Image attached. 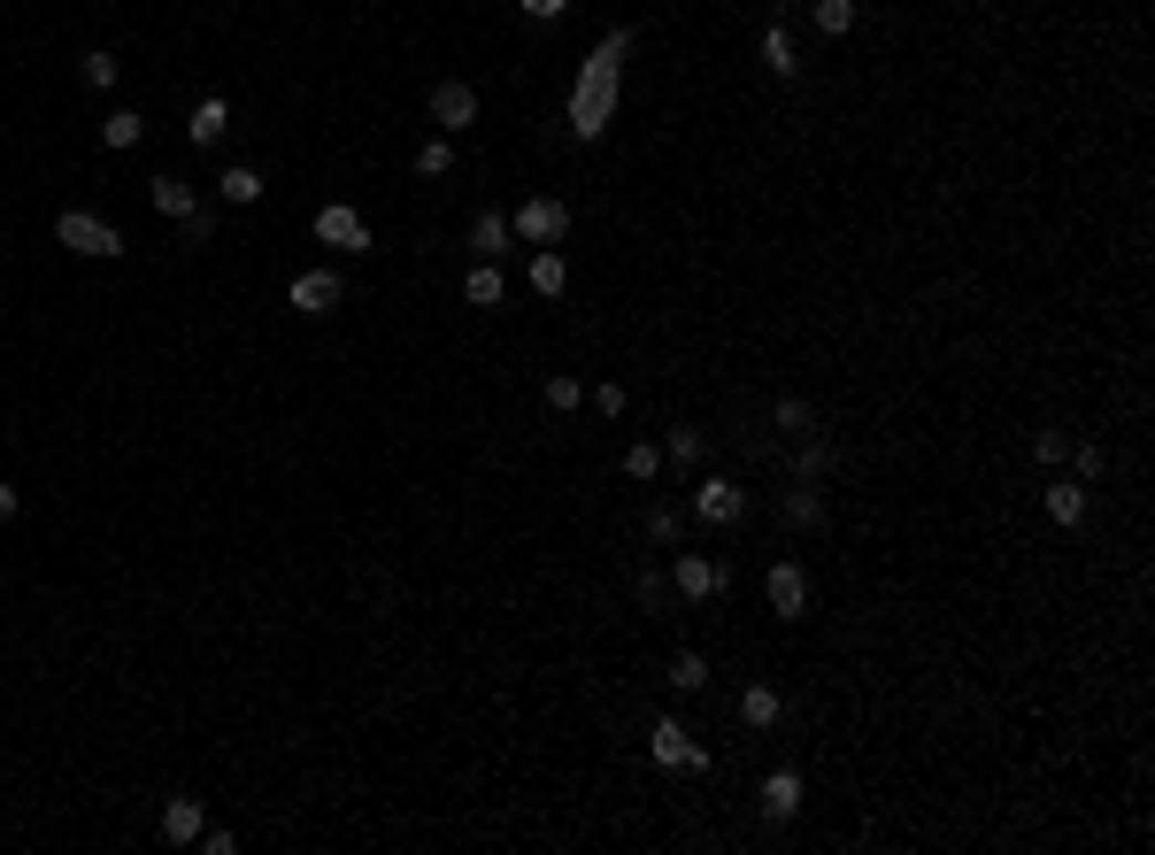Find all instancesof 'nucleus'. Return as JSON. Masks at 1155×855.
<instances>
[{
    "instance_id": "nucleus-1",
    "label": "nucleus",
    "mask_w": 1155,
    "mask_h": 855,
    "mask_svg": "<svg viewBox=\"0 0 1155 855\" xmlns=\"http://www.w3.org/2000/svg\"><path fill=\"white\" fill-rule=\"evenodd\" d=\"M625 54H632V31H609V39H594V54L578 62L570 116H563L570 140H601V132H609V116H617V85H625Z\"/></svg>"
},
{
    "instance_id": "nucleus-2",
    "label": "nucleus",
    "mask_w": 1155,
    "mask_h": 855,
    "mask_svg": "<svg viewBox=\"0 0 1155 855\" xmlns=\"http://www.w3.org/2000/svg\"><path fill=\"white\" fill-rule=\"evenodd\" d=\"M54 239L70 247V255H93V262H109V255H124V231H109L93 208H62L54 216Z\"/></svg>"
},
{
    "instance_id": "nucleus-3",
    "label": "nucleus",
    "mask_w": 1155,
    "mask_h": 855,
    "mask_svg": "<svg viewBox=\"0 0 1155 855\" xmlns=\"http://www.w3.org/2000/svg\"><path fill=\"white\" fill-rule=\"evenodd\" d=\"M524 247H555L563 231H570V200H555V193H532L524 208H516V224H508Z\"/></svg>"
},
{
    "instance_id": "nucleus-4",
    "label": "nucleus",
    "mask_w": 1155,
    "mask_h": 855,
    "mask_svg": "<svg viewBox=\"0 0 1155 855\" xmlns=\"http://www.w3.org/2000/svg\"><path fill=\"white\" fill-rule=\"evenodd\" d=\"M648 755H656L662 771H709V748H701L678 717H662L656 732H648Z\"/></svg>"
},
{
    "instance_id": "nucleus-5",
    "label": "nucleus",
    "mask_w": 1155,
    "mask_h": 855,
    "mask_svg": "<svg viewBox=\"0 0 1155 855\" xmlns=\"http://www.w3.org/2000/svg\"><path fill=\"white\" fill-rule=\"evenodd\" d=\"M763 594H771V617H786V625H794V617L809 609V570H802V563H771Z\"/></svg>"
},
{
    "instance_id": "nucleus-6",
    "label": "nucleus",
    "mask_w": 1155,
    "mask_h": 855,
    "mask_svg": "<svg viewBox=\"0 0 1155 855\" xmlns=\"http://www.w3.org/2000/svg\"><path fill=\"white\" fill-rule=\"evenodd\" d=\"M317 239H324V247H339V255H370V224H362L347 200H331L324 216H317Z\"/></svg>"
},
{
    "instance_id": "nucleus-7",
    "label": "nucleus",
    "mask_w": 1155,
    "mask_h": 855,
    "mask_svg": "<svg viewBox=\"0 0 1155 855\" xmlns=\"http://www.w3.org/2000/svg\"><path fill=\"white\" fill-rule=\"evenodd\" d=\"M339 293H347V286H339V270H301V278L286 286V301H293L301 317H331V309H339Z\"/></svg>"
},
{
    "instance_id": "nucleus-8",
    "label": "nucleus",
    "mask_w": 1155,
    "mask_h": 855,
    "mask_svg": "<svg viewBox=\"0 0 1155 855\" xmlns=\"http://www.w3.org/2000/svg\"><path fill=\"white\" fill-rule=\"evenodd\" d=\"M432 124H440V132H471V124H478V93H471L463 78L432 85Z\"/></svg>"
},
{
    "instance_id": "nucleus-9",
    "label": "nucleus",
    "mask_w": 1155,
    "mask_h": 855,
    "mask_svg": "<svg viewBox=\"0 0 1155 855\" xmlns=\"http://www.w3.org/2000/svg\"><path fill=\"white\" fill-rule=\"evenodd\" d=\"M670 586H678V601H709V594L724 586V570H716L709 555H685V547H678V555H670Z\"/></svg>"
},
{
    "instance_id": "nucleus-10",
    "label": "nucleus",
    "mask_w": 1155,
    "mask_h": 855,
    "mask_svg": "<svg viewBox=\"0 0 1155 855\" xmlns=\"http://www.w3.org/2000/svg\"><path fill=\"white\" fill-rule=\"evenodd\" d=\"M693 516H701V524H740V516H747V494H740L732 478H701V486H693Z\"/></svg>"
},
{
    "instance_id": "nucleus-11",
    "label": "nucleus",
    "mask_w": 1155,
    "mask_h": 855,
    "mask_svg": "<svg viewBox=\"0 0 1155 855\" xmlns=\"http://www.w3.org/2000/svg\"><path fill=\"white\" fill-rule=\"evenodd\" d=\"M778 524H794V532L825 524V494H817L809 478H794V486H786V502H778Z\"/></svg>"
},
{
    "instance_id": "nucleus-12",
    "label": "nucleus",
    "mask_w": 1155,
    "mask_h": 855,
    "mask_svg": "<svg viewBox=\"0 0 1155 855\" xmlns=\"http://www.w3.org/2000/svg\"><path fill=\"white\" fill-rule=\"evenodd\" d=\"M200 825H208V810H200V802H185V794H177V802H163V841L193 848V841H200Z\"/></svg>"
},
{
    "instance_id": "nucleus-13",
    "label": "nucleus",
    "mask_w": 1155,
    "mask_h": 855,
    "mask_svg": "<svg viewBox=\"0 0 1155 855\" xmlns=\"http://www.w3.org/2000/svg\"><path fill=\"white\" fill-rule=\"evenodd\" d=\"M794 810H802V771H771V779H763V817L786 825Z\"/></svg>"
},
{
    "instance_id": "nucleus-14",
    "label": "nucleus",
    "mask_w": 1155,
    "mask_h": 855,
    "mask_svg": "<svg viewBox=\"0 0 1155 855\" xmlns=\"http://www.w3.org/2000/svg\"><path fill=\"white\" fill-rule=\"evenodd\" d=\"M563 286H570V262H563L555 247H532V293H547V301H563Z\"/></svg>"
},
{
    "instance_id": "nucleus-15",
    "label": "nucleus",
    "mask_w": 1155,
    "mask_h": 855,
    "mask_svg": "<svg viewBox=\"0 0 1155 855\" xmlns=\"http://www.w3.org/2000/svg\"><path fill=\"white\" fill-rule=\"evenodd\" d=\"M763 70H771V78H802V54H794L786 23H771V31H763Z\"/></svg>"
},
{
    "instance_id": "nucleus-16",
    "label": "nucleus",
    "mask_w": 1155,
    "mask_h": 855,
    "mask_svg": "<svg viewBox=\"0 0 1155 855\" xmlns=\"http://www.w3.org/2000/svg\"><path fill=\"white\" fill-rule=\"evenodd\" d=\"M147 200H155V208H163V216H177V224H185V216H193V208H200V200H193V185H185V177H155V185H147Z\"/></svg>"
},
{
    "instance_id": "nucleus-17",
    "label": "nucleus",
    "mask_w": 1155,
    "mask_h": 855,
    "mask_svg": "<svg viewBox=\"0 0 1155 855\" xmlns=\"http://www.w3.org/2000/svg\"><path fill=\"white\" fill-rule=\"evenodd\" d=\"M1048 516L1071 532V524L1086 516V486H1079V478H1055V486H1048Z\"/></svg>"
},
{
    "instance_id": "nucleus-18",
    "label": "nucleus",
    "mask_w": 1155,
    "mask_h": 855,
    "mask_svg": "<svg viewBox=\"0 0 1155 855\" xmlns=\"http://www.w3.org/2000/svg\"><path fill=\"white\" fill-rule=\"evenodd\" d=\"M740 724H747V732H771V724H778V693H771V686H747V693H740Z\"/></svg>"
},
{
    "instance_id": "nucleus-19",
    "label": "nucleus",
    "mask_w": 1155,
    "mask_h": 855,
    "mask_svg": "<svg viewBox=\"0 0 1155 855\" xmlns=\"http://www.w3.org/2000/svg\"><path fill=\"white\" fill-rule=\"evenodd\" d=\"M216 193H224V200H231V208H255V200H262V177L247 171V163H231V171L216 177Z\"/></svg>"
},
{
    "instance_id": "nucleus-20",
    "label": "nucleus",
    "mask_w": 1155,
    "mask_h": 855,
    "mask_svg": "<svg viewBox=\"0 0 1155 855\" xmlns=\"http://www.w3.org/2000/svg\"><path fill=\"white\" fill-rule=\"evenodd\" d=\"M471 247H478L486 262H501V247H508V216H494V208H486V216H471Z\"/></svg>"
},
{
    "instance_id": "nucleus-21",
    "label": "nucleus",
    "mask_w": 1155,
    "mask_h": 855,
    "mask_svg": "<svg viewBox=\"0 0 1155 855\" xmlns=\"http://www.w3.org/2000/svg\"><path fill=\"white\" fill-rule=\"evenodd\" d=\"M463 293H471L478 309H501V293H508V278H501V262H478V270L463 278Z\"/></svg>"
},
{
    "instance_id": "nucleus-22",
    "label": "nucleus",
    "mask_w": 1155,
    "mask_h": 855,
    "mask_svg": "<svg viewBox=\"0 0 1155 855\" xmlns=\"http://www.w3.org/2000/svg\"><path fill=\"white\" fill-rule=\"evenodd\" d=\"M185 132H193V140H200V147H216V140H224V132H231V109H224V101H200V109H193V124H185Z\"/></svg>"
},
{
    "instance_id": "nucleus-23",
    "label": "nucleus",
    "mask_w": 1155,
    "mask_h": 855,
    "mask_svg": "<svg viewBox=\"0 0 1155 855\" xmlns=\"http://www.w3.org/2000/svg\"><path fill=\"white\" fill-rule=\"evenodd\" d=\"M101 140L124 155V147H140L147 140V116H132V109H116V116H101Z\"/></svg>"
},
{
    "instance_id": "nucleus-24",
    "label": "nucleus",
    "mask_w": 1155,
    "mask_h": 855,
    "mask_svg": "<svg viewBox=\"0 0 1155 855\" xmlns=\"http://www.w3.org/2000/svg\"><path fill=\"white\" fill-rule=\"evenodd\" d=\"M771 424H778L786 440H809V432H817V416H809V401H802V393H786V401L771 409Z\"/></svg>"
},
{
    "instance_id": "nucleus-25",
    "label": "nucleus",
    "mask_w": 1155,
    "mask_h": 855,
    "mask_svg": "<svg viewBox=\"0 0 1155 855\" xmlns=\"http://www.w3.org/2000/svg\"><path fill=\"white\" fill-rule=\"evenodd\" d=\"M701 447H709V440H701L693 424H670V432H662V455H670L678 471H685V463H701Z\"/></svg>"
},
{
    "instance_id": "nucleus-26",
    "label": "nucleus",
    "mask_w": 1155,
    "mask_h": 855,
    "mask_svg": "<svg viewBox=\"0 0 1155 855\" xmlns=\"http://www.w3.org/2000/svg\"><path fill=\"white\" fill-rule=\"evenodd\" d=\"M794 471H802L809 486H817V478H825V471H832V447H825V440H817V432H809V440H794Z\"/></svg>"
},
{
    "instance_id": "nucleus-27",
    "label": "nucleus",
    "mask_w": 1155,
    "mask_h": 855,
    "mask_svg": "<svg viewBox=\"0 0 1155 855\" xmlns=\"http://www.w3.org/2000/svg\"><path fill=\"white\" fill-rule=\"evenodd\" d=\"M670 679H678V693H701V686H709V663H701L693 648H678V656H670Z\"/></svg>"
},
{
    "instance_id": "nucleus-28",
    "label": "nucleus",
    "mask_w": 1155,
    "mask_h": 855,
    "mask_svg": "<svg viewBox=\"0 0 1155 855\" xmlns=\"http://www.w3.org/2000/svg\"><path fill=\"white\" fill-rule=\"evenodd\" d=\"M809 16H817V31H832V39H847V31H855V0H817Z\"/></svg>"
},
{
    "instance_id": "nucleus-29",
    "label": "nucleus",
    "mask_w": 1155,
    "mask_h": 855,
    "mask_svg": "<svg viewBox=\"0 0 1155 855\" xmlns=\"http://www.w3.org/2000/svg\"><path fill=\"white\" fill-rule=\"evenodd\" d=\"M1071 471H1079V486H1094V478L1110 471V455H1102L1094 440H1071Z\"/></svg>"
},
{
    "instance_id": "nucleus-30",
    "label": "nucleus",
    "mask_w": 1155,
    "mask_h": 855,
    "mask_svg": "<svg viewBox=\"0 0 1155 855\" xmlns=\"http://www.w3.org/2000/svg\"><path fill=\"white\" fill-rule=\"evenodd\" d=\"M416 171H424V177H447V171H455V147H447V140H424V147H416Z\"/></svg>"
},
{
    "instance_id": "nucleus-31",
    "label": "nucleus",
    "mask_w": 1155,
    "mask_h": 855,
    "mask_svg": "<svg viewBox=\"0 0 1155 855\" xmlns=\"http://www.w3.org/2000/svg\"><path fill=\"white\" fill-rule=\"evenodd\" d=\"M656 471H662V447H648V440H640V447H625V478H640V486H648Z\"/></svg>"
},
{
    "instance_id": "nucleus-32",
    "label": "nucleus",
    "mask_w": 1155,
    "mask_h": 855,
    "mask_svg": "<svg viewBox=\"0 0 1155 855\" xmlns=\"http://www.w3.org/2000/svg\"><path fill=\"white\" fill-rule=\"evenodd\" d=\"M578 401H586V385H578V378H547V409H555V416H570Z\"/></svg>"
},
{
    "instance_id": "nucleus-33",
    "label": "nucleus",
    "mask_w": 1155,
    "mask_h": 855,
    "mask_svg": "<svg viewBox=\"0 0 1155 855\" xmlns=\"http://www.w3.org/2000/svg\"><path fill=\"white\" fill-rule=\"evenodd\" d=\"M1032 455H1040V471H1055L1071 455V432H1032Z\"/></svg>"
},
{
    "instance_id": "nucleus-34",
    "label": "nucleus",
    "mask_w": 1155,
    "mask_h": 855,
    "mask_svg": "<svg viewBox=\"0 0 1155 855\" xmlns=\"http://www.w3.org/2000/svg\"><path fill=\"white\" fill-rule=\"evenodd\" d=\"M85 85H101V93L116 85V54H109V47H93V54H85Z\"/></svg>"
},
{
    "instance_id": "nucleus-35",
    "label": "nucleus",
    "mask_w": 1155,
    "mask_h": 855,
    "mask_svg": "<svg viewBox=\"0 0 1155 855\" xmlns=\"http://www.w3.org/2000/svg\"><path fill=\"white\" fill-rule=\"evenodd\" d=\"M648 539H656V547H670V539H678V509H670V502H656V509H648Z\"/></svg>"
},
{
    "instance_id": "nucleus-36",
    "label": "nucleus",
    "mask_w": 1155,
    "mask_h": 855,
    "mask_svg": "<svg viewBox=\"0 0 1155 855\" xmlns=\"http://www.w3.org/2000/svg\"><path fill=\"white\" fill-rule=\"evenodd\" d=\"M632 594H640V609H662V601H670V578H662V570H640Z\"/></svg>"
},
{
    "instance_id": "nucleus-37",
    "label": "nucleus",
    "mask_w": 1155,
    "mask_h": 855,
    "mask_svg": "<svg viewBox=\"0 0 1155 855\" xmlns=\"http://www.w3.org/2000/svg\"><path fill=\"white\" fill-rule=\"evenodd\" d=\"M185 239H193V247H208V239H216V216H208V208H193V216H185Z\"/></svg>"
},
{
    "instance_id": "nucleus-38",
    "label": "nucleus",
    "mask_w": 1155,
    "mask_h": 855,
    "mask_svg": "<svg viewBox=\"0 0 1155 855\" xmlns=\"http://www.w3.org/2000/svg\"><path fill=\"white\" fill-rule=\"evenodd\" d=\"M594 409H601V416H625V385H617V378H609V385H594Z\"/></svg>"
},
{
    "instance_id": "nucleus-39",
    "label": "nucleus",
    "mask_w": 1155,
    "mask_h": 855,
    "mask_svg": "<svg viewBox=\"0 0 1155 855\" xmlns=\"http://www.w3.org/2000/svg\"><path fill=\"white\" fill-rule=\"evenodd\" d=\"M200 848H208V855H231V848H239V833H224V825H200Z\"/></svg>"
},
{
    "instance_id": "nucleus-40",
    "label": "nucleus",
    "mask_w": 1155,
    "mask_h": 855,
    "mask_svg": "<svg viewBox=\"0 0 1155 855\" xmlns=\"http://www.w3.org/2000/svg\"><path fill=\"white\" fill-rule=\"evenodd\" d=\"M524 16H539V23H555V16H570V0H516Z\"/></svg>"
},
{
    "instance_id": "nucleus-41",
    "label": "nucleus",
    "mask_w": 1155,
    "mask_h": 855,
    "mask_svg": "<svg viewBox=\"0 0 1155 855\" xmlns=\"http://www.w3.org/2000/svg\"><path fill=\"white\" fill-rule=\"evenodd\" d=\"M8 516H16V486L0 478V524H8Z\"/></svg>"
}]
</instances>
